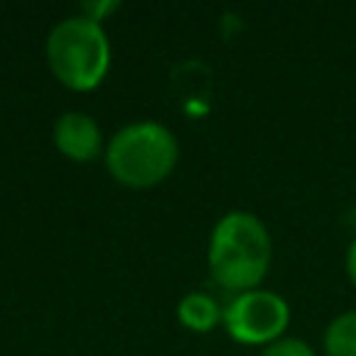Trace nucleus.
<instances>
[{
    "mask_svg": "<svg viewBox=\"0 0 356 356\" xmlns=\"http://www.w3.org/2000/svg\"><path fill=\"white\" fill-rule=\"evenodd\" d=\"M273 261V242L264 222L250 211L222 214L209 236V273L234 295L259 289Z\"/></svg>",
    "mask_w": 356,
    "mask_h": 356,
    "instance_id": "f257e3e1",
    "label": "nucleus"
},
{
    "mask_svg": "<svg viewBox=\"0 0 356 356\" xmlns=\"http://www.w3.org/2000/svg\"><path fill=\"white\" fill-rule=\"evenodd\" d=\"M103 159L117 184L131 189H150L175 170L178 139L167 125L156 120H139L122 125L108 139Z\"/></svg>",
    "mask_w": 356,
    "mask_h": 356,
    "instance_id": "f03ea898",
    "label": "nucleus"
},
{
    "mask_svg": "<svg viewBox=\"0 0 356 356\" xmlns=\"http://www.w3.org/2000/svg\"><path fill=\"white\" fill-rule=\"evenodd\" d=\"M44 53L56 81L72 92L97 89L111 64V44L103 25L83 14L58 19L47 33Z\"/></svg>",
    "mask_w": 356,
    "mask_h": 356,
    "instance_id": "7ed1b4c3",
    "label": "nucleus"
},
{
    "mask_svg": "<svg viewBox=\"0 0 356 356\" xmlns=\"http://www.w3.org/2000/svg\"><path fill=\"white\" fill-rule=\"evenodd\" d=\"M222 325L239 345H273L289 325V303L270 289H250L231 298L222 309Z\"/></svg>",
    "mask_w": 356,
    "mask_h": 356,
    "instance_id": "20e7f679",
    "label": "nucleus"
},
{
    "mask_svg": "<svg viewBox=\"0 0 356 356\" xmlns=\"http://www.w3.org/2000/svg\"><path fill=\"white\" fill-rule=\"evenodd\" d=\"M53 145L70 161H95L103 150V131L92 114L83 111H64L53 122Z\"/></svg>",
    "mask_w": 356,
    "mask_h": 356,
    "instance_id": "39448f33",
    "label": "nucleus"
},
{
    "mask_svg": "<svg viewBox=\"0 0 356 356\" xmlns=\"http://www.w3.org/2000/svg\"><path fill=\"white\" fill-rule=\"evenodd\" d=\"M175 314H178V323H181L184 328L197 331V334H206V331H211L217 323H222V309H220V303H217L211 295H206V292H189V295H184V298L178 300Z\"/></svg>",
    "mask_w": 356,
    "mask_h": 356,
    "instance_id": "423d86ee",
    "label": "nucleus"
},
{
    "mask_svg": "<svg viewBox=\"0 0 356 356\" xmlns=\"http://www.w3.org/2000/svg\"><path fill=\"white\" fill-rule=\"evenodd\" d=\"M325 356H356V309L337 314L323 334Z\"/></svg>",
    "mask_w": 356,
    "mask_h": 356,
    "instance_id": "0eeeda50",
    "label": "nucleus"
},
{
    "mask_svg": "<svg viewBox=\"0 0 356 356\" xmlns=\"http://www.w3.org/2000/svg\"><path fill=\"white\" fill-rule=\"evenodd\" d=\"M259 356H317L303 339H295V337H281L278 342L267 345Z\"/></svg>",
    "mask_w": 356,
    "mask_h": 356,
    "instance_id": "6e6552de",
    "label": "nucleus"
},
{
    "mask_svg": "<svg viewBox=\"0 0 356 356\" xmlns=\"http://www.w3.org/2000/svg\"><path fill=\"white\" fill-rule=\"evenodd\" d=\"M345 270H348L350 284L356 286V236H353V242H350L348 250H345Z\"/></svg>",
    "mask_w": 356,
    "mask_h": 356,
    "instance_id": "1a4fd4ad",
    "label": "nucleus"
}]
</instances>
